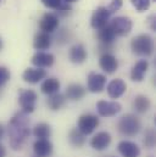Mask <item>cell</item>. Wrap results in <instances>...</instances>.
I'll return each mask as SVG.
<instances>
[{"instance_id":"16","label":"cell","mask_w":156,"mask_h":157,"mask_svg":"<svg viewBox=\"0 0 156 157\" xmlns=\"http://www.w3.org/2000/svg\"><path fill=\"white\" fill-rule=\"evenodd\" d=\"M126 90H127L126 83L119 78L112 79L107 85V94L111 99H118L126 93Z\"/></svg>"},{"instance_id":"40","label":"cell","mask_w":156,"mask_h":157,"mask_svg":"<svg viewBox=\"0 0 156 157\" xmlns=\"http://www.w3.org/2000/svg\"><path fill=\"white\" fill-rule=\"evenodd\" d=\"M0 96H1V88H0Z\"/></svg>"},{"instance_id":"32","label":"cell","mask_w":156,"mask_h":157,"mask_svg":"<svg viewBox=\"0 0 156 157\" xmlns=\"http://www.w3.org/2000/svg\"><path fill=\"white\" fill-rule=\"evenodd\" d=\"M43 2L44 6H46L48 9H54V10H60V7L62 6L64 1L62 0H40Z\"/></svg>"},{"instance_id":"20","label":"cell","mask_w":156,"mask_h":157,"mask_svg":"<svg viewBox=\"0 0 156 157\" xmlns=\"http://www.w3.org/2000/svg\"><path fill=\"white\" fill-rule=\"evenodd\" d=\"M85 88L79 83H72L66 88V98L72 101H79L85 96Z\"/></svg>"},{"instance_id":"28","label":"cell","mask_w":156,"mask_h":157,"mask_svg":"<svg viewBox=\"0 0 156 157\" xmlns=\"http://www.w3.org/2000/svg\"><path fill=\"white\" fill-rule=\"evenodd\" d=\"M143 144L145 145V147L148 149H153L155 146V130L154 128H148L144 133V139H143Z\"/></svg>"},{"instance_id":"3","label":"cell","mask_w":156,"mask_h":157,"mask_svg":"<svg viewBox=\"0 0 156 157\" xmlns=\"http://www.w3.org/2000/svg\"><path fill=\"white\" fill-rule=\"evenodd\" d=\"M117 128H118V132L123 134L124 136H134L140 132L142 124H140L139 118L135 115L128 113L119 118Z\"/></svg>"},{"instance_id":"24","label":"cell","mask_w":156,"mask_h":157,"mask_svg":"<svg viewBox=\"0 0 156 157\" xmlns=\"http://www.w3.org/2000/svg\"><path fill=\"white\" fill-rule=\"evenodd\" d=\"M60 86H61L60 80H59L57 78L51 77V78L45 79V80L43 82L40 89H41V91H43L44 94H46V95H53V94L59 93Z\"/></svg>"},{"instance_id":"35","label":"cell","mask_w":156,"mask_h":157,"mask_svg":"<svg viewBox=\"0 0 156 157\" xmlns=\"http://www.w3.org/2000/svg\"><path fill=\"white\" fill-rule=\"evenodd\" d=\"M150 25H151V29H153V31H156L155 16H151V17H150Z\"/></svg>"},{"instance_id":"1","label":"cell","mask_w":156,"mask_h":157,"mask_svg":"<svg viewBox=\"0 0 156 157\" xmlns=\"http://www.w3.org/2000/svg\"><path fill=\"white\" fill-rule=\"evenodd\" d=\"M29 134V119L27 115L22 111L15 113L9 122V136L11 147L14 150H21Z\"/></svg>"},{"instance_id":"27","label":"cell","mask_w":156,"mask_h":157,"mask_svg":"<svg viewBox=\"0 0 156 157\" xmlns=\"http://www.w3.org/2000/svg\"><path fill=\"white\" fill-rule=\"evenodd\" d=\"M33 134L37 139H49L51 135V128L48 123H38L33 129Z\"/></svg>"},{"instance_id":"21","label":"cell","mask_w":156,"mask_h":157,"mask_svg":"<svg viewBox=\"0 0 156 157\" xmlns=\"http://www.w3.org/2000/svg\"><path fill=\"white\" fill-rule=\"evenodd\" d=\"M33 46L36 50H46L51 46V37L48 33L39 32L34 36Z\"/></svg>"},{"instance_id":"26","label":"cell","mask_w":156,"mask_h":157,"mask_svg":"<svg viewBox=\"0 0 156 157\" xmlns=\"http://www.w3.org/2000/svg\"><path fill=\"white\" fill-rule=\"evenodd\" d=\"M98 40L99 43H114V39H115V33L111 28L110 25H106L105 27H103L101 29L98 31Z\"/></svg>"},{"instance_id":"25","label":"cell","mask_w":156,"mask_h":157,"mask_svg":"<svg viewBox=\"0 0 156 157\" xmlns=\"http://www.w3.org/2000/svg\"><path fill=\"white\" fill-rule=\"evenodd\" d=\"M85 136L78 128H73L70 130L68 133V143L73 146V147H82L84 144H85Z\"/></svg>"},{"instance_id":"5","label":"cell","mask_w":156,"mask_h":157,"mask_svg":"<svg viewBox=\"0 0 156 157\" xmlns=\"http://www.w3.org/2000/svg\"><path fill=\"white\" fill-rule=\"evenodd\" d=\"M115 33L116 37H124L127 34L131 33L132 31V27H133V22L129 17H126V16H118L115 17L111 23H109Z\"/></svg>"},{"instance_id":"17","label":"cell","mask_w":156,"mask_h":157,"mask_svg":"<svg viewBox=\"0 0 156 157\" xmlns=\"http://www.w3.org/2000/svg\"><path fill=\"white\" fill-rule=\"evenodd\" d=\"M45 77H46V71L43 68H38V67L27 68L22 75L23 80L29 84H37L41 79H45Z\"/></svg>"},{"instance_id":"31","label":"cell","mask_w":156,"mask_h":157,"mask_svg":"<svg viewBox=\"0 0 156 157\" xmlns=\"http://www.w3.org/2000/svg\"><path fill=\"white\" fill-rule=\"evenodd\" d=\"M11 77V73L9 71V68L4 67V66H0V88H2Z\"/></svg>"},{"instance_id":"8","label":"cell","mask_w":156,"mask_h":157,"mask_svg":"<svg viewBox=\"0 0 156 157\" xmlns=\"http://www.w3.org/2000/svg\"><path fill=\"white\" fill-rule=\"evenodd\" d=\"M96 110H98V113L103 117H112V116H116L118 112H121L122 106L119 102H116V101L100 100L96 104Z\"/></svg>"},{"instance_id":"2","label":"cell","mask_w":156,"mask_h":157,"mask_svg":"<svg viewBox=\"0 0 156 157\" xmlns=\"http://www.w3.org/2000/svg\"><path fill=\"white\" fill-rule=\"evenodd\" d=\"M132 51L138 56H151L154 51V40L149 34H139L131 41Z\"/></svg>"},{"instance_id":"23","label":"cell","mask_w":156,"mask_h":157,"mask_svg":"<svg viewBox=\"0 0 156 157\" xmlns=\"http://www.w3.org/2000/svg\"><path fill=\"white\" fill-rule=\"evenodd\" d=\"M151 107V102L150 99L145 95H137L133 100V109L138 112V113H145L149 111V109Z\"/></svg>"},{"instance_id":"14","label":"cell","mask_w":156,"mask_h":157,"mask_svg":"<svg viewBox=\"0 0 156 157\" xmlns=\"http://www.w3.org/2000/svg\"><path fill=\"white\" fill-rule=\"evenodd\" d=\"M99 65L101 67V70L107 73V75H112L115 73L118 68V61L112 54H104L100 56L99 60Z\"/></svg>"},{"instance_id":"10","label":"cell","mask_w":156,"mask_h":157,"mask_svg":"<svg viewBox=\"0 0 156 157\" xmlns=\"http://www.w3.org/2000/svg\"><path fill=\"white\" fill-rule=\"evenodd\" d=\"M39 27L41 29V32L44 33H53L59 27V17L55 13L51 12H46L43 15V17L39 21Z\"/></svg>"},{"instance_id":"12","label":"cell","mask_w":156,"mask_h":157,"mask_svg":"<svg viewBox=\"0 0 156 157\" xmlns=\"http://www.w3.org/2000/svg\"><path fill=\"white\" fill-rule=\"evenodd\" d=\"M118 152L123 157H139L140 156V147L129 140H122L117 146Z\"/></svg>"},{"instance_id":"39","label":"cell","mask_w":156,"mask_h":157,"mask_svg":"<svg viewBox=\"0 0 156 157\" xmlns=\"http://www.w3.org/2000/svg\"><path fill=\"white\" fill-rule=\"evenodd\" d=\"M2 46H4V45H2V40H1V38H0V51H1V49H2Z\"/></svg>"},{"instance_id":"9","label":"cell","mask_w":156,"mask_h":157,"mask_svg":"<svg viewBox=\"0 0 156 157\" xmlns=\"http://www.w3.org/2000/svg\"><path fill=\"white\" fill-rule=\"evenodd\" d=\"M106 85V77L101 73L90 72L87 78V86L88 90L92 93H101Z\"/></svg>"},{"instance_id":"6","label":"cell","mask_w":156,"mask_h":157,"mask_svg":"<svg viewBox=\"0 0 156 157\" xmlns=\"http://www.w3.org/2000/svg\"><path fill=\"white\" fill-rule=\"evenodd\" d=\"M110 12L107 10V7L105 6H100L98 7L93 15H92V18H90V26L94 28V29H101L103 27H105L106 25H109V20H110Z\"/></svg>"},{"instance_id":"19","label":"cell","mask_w":156,"mask_h":157,"mask_svg":"<svg viewBox=\"0 0 156 157\" xmlns=\"http://www.w3.org/2000/svg\"><path fill=\"white\" fill-rule=\"evenodd\" d=\"M148 68L149 62L146 60H139L131 71V79L133 82H142L145 77V73L148 72Z\"/></svg>"},{"instance_id":"34","label":"cell","mask_w":156,"mask_h":157,"mask_svg":"<svg viewBox=\"0 0 156 157\" xmlns=\"http://www.w3.org/2000/svg\"><path fill=\"white\" fill-rule=\"evenodd\" d=\"M121 6H122V0H112L111 4L107 6V10L110 13H114L121 9Z\"/></svg>"},{"instance_id":"29","label":"cell","mask_w":156,"mask_h":157,"mask_svg":"<svg viewBox=\"0 0 156 157\" xmlns=\"http://www.w3.org/2000/svg\"><path fill=\"white\" fill-rule=\"evenodd\" d=\"M72 38V33L70 32V29L67 28H62L61 31L57 32L56 34V41L60 44V45H64L66 43H68Z\"/></svg>"},{"instance_id":"7","label":"cell","mask_w":156,"mask_h":157,"mask_svg":"<svg viewBox=\"0 0 156 157\" xmlns=\"http://www.w3.org/2000/svg\"><path fill=\"white\" fill-rule=\"evenodd\" d=\"M99 125V118L95 115H82L78 119V129L84 134V135H89L92 134Z\"/></svg>"},{"instance_id":"15","label":"cell","mask_w":156,"mask_h":157,"mask_svg":"<svg viewBox=\"0 0 156 157\" xmlns=\"http://www.w3.org/2000/svg\"><path fill=\"white\" fill-rule=\"evenodd\" d=\"M33 150L37 157H49L53 154V144L49 139H37L33 144Z\"/></svg>"},{"instance_id":"30","label":"cell","mask_w":156,"mask_h":157,"mask_svg":"<svg viewBox=\"0 0 156 157\" xmlns=\"http://www.w3.org/2000/svg\"><path fill=\"white\" fill-rule=\"evenodd\" d=\"M131 1H132V5H133L139 12L146 11V10L150 7V0H131Z\"/></svg>"},{"instance_id":"38","label":"cell","mask_w":156,"mask_h":157,"mask_svg":"<svg viewBox=\"0 0 156 157\" xmlns=\"http://www.w3.org/2000/svg\"><path fill=\"white\" fill-rule=\"evenodd\" d=\"M77 0H64V2H66V4H71V2H76Z\"/></svg>"},{"instance_id":"36","label":"cell","mask_w":156,"mask_h":157,"mask_svg":"<svg viewBox=\"0 0 156 157\" xmlns=\"http://www.w3.org/2000/svg\"><path fill=\"white\" fill-rule=\"evenodd\" d=\"M4 135H5V127L2 123H0V140L4 138Z\"/></svg>"},{"instance_id":"11","label":"cell","mask_w":156,"mask_h":157,"mask_svg":"<svg viewBox=\"0 0 156 157\" xmlns=\"http://www.w3.org/2000/svg\"><path fill=\"white\" fill-rule=\"evenodd\" d=\"M110 144H111V135L107 132H99L90 140V146L96 151H103L107 149Z\"/></svg>"},{"instance_id":"33","label":"cell","mask_w":156,"mask_h":157,"mask_svg":"<svg viewBox=\"0 0 156 157\" xmlns=\"http://www.w3.org/2000/svg\"><path fill=\"white\" fill-rule=\"evenodd\" d=\"M112 49H114V44L112 43H99V45H98V52H100L101 55L111 54Z\"/></svg>"},{"instance_id":"13","label":"cell","mask_w":156,"mask_h":157,"mask_svg":"<svg viewBox=\"0 0 156 157\" xmlns=\"http://www.w3.org/2000/svg\"><path fill=\"white\" fill-rule=\"evenodd\" d=\"M55 62V56L50 52H44V51H38L37 54L33 55L32 57V63L38 67V68H46L51 67Z\"/></svg>"},{"instance_id":"18","label":"cell","mask_w":156,"mask_h":157,"mask_svg":"<svg viewBox=\"0 0 156 157\" xmlns=\"http://www.w3.org/2000/svg\"><path fill=\"white\" fill-rule=\"evenodd\" d=\"M87 50L84 48L83 44H76L73 45L71 49H70V52H68V57H70V61L76 63V65H80L83 63L85 60H87Z\"/></svg>"},{"instance_id":"22","label":"cell","mask_w":156,"mask_h":157,"mask_svg":"<svg viewBox=\"0 0 156 157\" xmlns=\"http://www.w3.org/2000/svg\"><path fill=\"white\" fill-rule=\"evenodd\" d=\"M66 100L67 99H66L65 95H62L60 93H56V94L50 95V98L46 101V105L51 111H59L66 105Z\"/></svg>"},{"instance_id":"37","label":"cell","mask_w":156,"mask_h":157,"mask_svg":"<svg viewBox=\"0 0 156 157\" xmlns=\"http://www.w3.org/2000/svg\"><path fill=\"white\" fill-rule=\"evenodd\" d=\"M5 156H6V150H5L4 145L0 144V157H5Z\"/></svg>"},{"instance_id":"4","label":"cell","mask_w":156,"mask_h":157,"mask_svg":"<svg viewBox=\"0 0 156 157\" xmlns=\"http://www.w3.org/2000/svg\"><path fill=\"white\" fill-rule=\"evenodd\" d=\"M37 100H38V95H37V93L34 90L26 89V90H21L20 91L18 104H20L23 113L29 115V113L34 112Z\"/></svg>"}]
</instances>
